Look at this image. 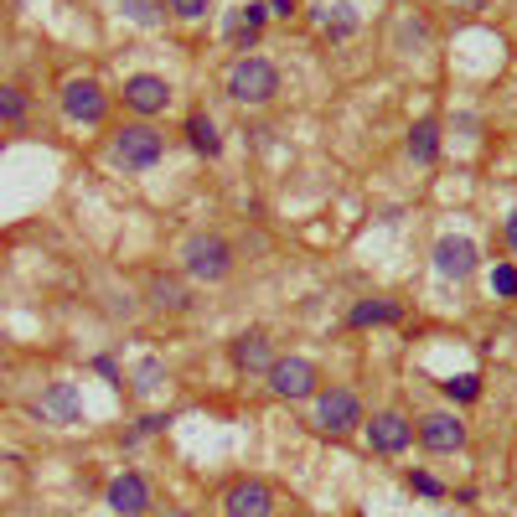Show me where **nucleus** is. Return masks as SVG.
Instances as JSON below:
<instances>
[{
	"mask_svg": "<svg viewBox=\"0 0 517 517\" xmlns=\"http://www.w3.org/2000/svg\"><path fill=\"white\" fill-rule=\"evenodd\" d=\"M295 11V0H269V16H290Z\"/></svg>",
	"mask_w": 517,
	"mask_h": 517,
	"instance_id": "c756f323",
	"label": "nucleus"
},
{
	"mask_svg": "<svg viewBox=\"0 0 517 517\" xmlns=\"http://www.w3.org/2000/svg\"><path fill=\"white\" fill-rule=\"evenodd\" d=\"M445 393H450V399H461V404H471L476 393H481V378H476V373H461V378L445 383Z\"/></svg>",
	"mask_w": 517,
	"mask_h": 517,
	"instance_id": "b1692460",
	"label": "nucleus"
},
{
	"mask_svg": "<svg viewBox=\"0 0 517 517\" xmlns=\"http://www.w3.org/2000/svg\"><path fill=\"white\" fill-rule=\"evenodd\" d=\"M233 362L243 373H269V368H275V352H269L264 331H243V337L233 342Z\"/></svg>",
	"mask_w": 517,
	"mask_h": 517,
	"instance_id": "2eb2a0df",
	"label": "nucleus"
},
{
	"mask_svg": "<svg viewBox=\"0 0 517 517\" xmlns=\"http://www.w3.org/2000/svg\"><path fill=\"white\" fill-rule=\"evenodd\" d=\"M269 21V6H259V0H249V6H238L233 11V21H228V37L238 42V47H249L254 37H259V26Z\"/></svg>",
	"mask_w": 517,
	"mask_h": 517,
	"instance_id": "dca6fc26",
	"label": "nucleus"
},
{
	"mask_svg": "<svg viewBox=\"0 0 517 517\" xmlns=\"http://www.w3.org/2000/svg\"><path fill=\"white\" fill-rule=\"evenodd\" d=\"M404 311L393 306V300H357L352 306V326H393Z\"/></svg>",
	"mask_w": 517,
	"mask_h": 517,
	"instance_id": "6ab92c4d",
	"label": "nucleus"
},
{
	"mask_svg": "<svg viewBox=\"0 0 517 517\" xmlns=\"http://www.w3.org/2000/svg\"><path fill=\"white\" fill-rule=\"evenodd\" d=\"M409 156L419 166H430L440 156V125H435V119H419V125L409 130Z\"/></svg>",
	"mask_w": 517,
	"mask_h": 517,
	"instance_id": "a211bd4d",
	"label": "nucleus"
},
{
	"mask_svg": "<svg viewBox=\"0 0 517 517\" xmlns=\"http://www.w3.org/2000/svg\"><path fill=\"white\" fill-rule=\"evenodd\" d=\"M166 424H171L166 414H150V419H140V435H156V430H166Z\"/></svg>",
	"mask_w": 517,
	"mask_h": 517,
	"instance_id": "cd10ccee",
	"label": "nucleus"
},
{
	"mask_svg": "<svg viewBox=\"0 0 517 517\" xmlns=\"http://www.w3.org/2000/svg\"><path fill=\"white\" fill-rule=\"evenodd\" d=\"M502 233H507V249H517V212L507 218V228H502Z\"/></svg>",
	"mask_w": 517,
	"mask_h": 517,
	"instance_id": "7c9ffc66",
	"label": "nucleus"
},
{
	"mask_svg": "<svg viewBox=\"0 0 517 517\" xmlns=\"http://www.w3.org/2000/svg\"><path fill=\"white\" fill-rule=\"evenodd\" d=\"M316 26H321V37H331V42H352L357 26H362V16H357L352 0H331V6L316 11Z\"/></svg>",
	"mask_w": 517,
	"mask_h": 517,
	"instance_id": "ddd939ff",
	"label": "nucleus"
},
{
	"mask_svg": "<svg viewBox=\"0 0 517 517\" xmlns=\"http://www.w3.org/2000/svg\"><path fill=\"white\" fill-rule=\"evenodd\" d=\"M476 264H481V249H476L466 233H445V238L435 243V275L466 280V275H476Z\"/></svg>",
	"mask_w": 517,
	"mask_h": 517,
	"instance_id": "0eeeda50",
	"label": "nucleus"
},
{
	"mask_svg": "<svg viewBox=\"0 0 517 517\" xmlns=\"http://www.w3.org/2000/svg\"><path fill=\"white\" fill-rule=\"evenodd\" d=\"M362 424V404H357V393L352 388H326L316 393V430L326 435H347Z\"/></svg>",
	"mask_w": 517,
	"mask_h": 517,
	"instance_id": "20e7f679",
	"label": "nucleus"
},
{
	"mask_svg": "<svg viewBox=\"0 0 517 517\" xmlns=\"http://www.w3.org/2000/svg\"><path fill=\"white\" fill-rule=\"evenodd\" d=\"M207 6H212V0H166V11H171V16H181V21L207 16Z\"/></svg>",
	"mask_w": 517,
	"mask_h": 517,
	"instance_id": "393cba45",
	"label": "nucleus"
},
{
	"mask_svg": "<svg viewBox=\"0 0 517 517\" xmlns=\"http://www.w3.org/2000/svg\"><path fill=\"white\" fill-rule=\"evenodd\" d=\"M94 373H99V378H109V383H119V368H114V357H99V362H94Z\"/></svg>",
	"mask_w": 517,
	"mask_h": 517,
	"instance_id": "c85d7f7f",
	"label": "nucleus"
},
{
	"mask_svg": "<svg viewBox=\"0 0 517 517\" xmlns=\"http://www.w3.org/2000/svg\"><path fill=\"white\" fill-rule=\"evenodd\" d=\"M161 378H166V368H161L156 357H145L140 368H135V388H140V393H150V388H161Z\"/></svg>",
	"mask_w": 517,
	"mask_h": 517,
	"instance_id": "5701e85b",
	"label": "nucleus"
},
{
	"mask_svg": "<svg viewBox=\"0 0 517 517\" xmlns=\"http://www.w3.org/2000/svg\"><path fill=\"white\" fill-rule=\"evenodd\" d=\"M368 445H373L378 455H399V450L414 445V424H409L399 409H383V414L368 419Z\"/></svg>",
	"mask_w": 517,
	"mask_h": 517,
	"instance_id": "6e6552de",
	"label": "nucleus"
},
{
	"mask_svg": "<svg viewBox=\"0 0 517 517\" xmlns=\"http://www.w3.org/2000/svg\"><path fill=\"white\" fill-rule=\"evenodd\" d=\"M181 264H187V275L202 280V285H223L233 275V243L223 233H192L181 243Z\"/></svg>",
	"mask_w": 517,
	"mask_h": 517,
	"instance_id": "f257e3e1",
	"label": "nucleus"
},
{
	"mask_svg": "<svg viewBox=\"0 0 517 517\" xmlns=\"http://www.w3.org/2000/svg\"><path fill=\"white\" fill-rule=\"evenodd\" d=\"M419 445L424 450H435V455H455L466 445V424L455 419V414H430V419H419Z\"/></svg>",
	"mask_w": 517,
	"mask_h": 517,
	"instance_id": "1a4fd4ad",
	"label": "nucleus"
},
{
	"mask_svg": "<svg viewBox=\"0 0 517 517\" xmlns=\"http://www.w3.org/2000/svg\"><path fill=\"white\" fill-rule=\"evenodd\" d=\"M104 109H109V99H104V88L94 78L63 83V114L73 119V125H104Z\"/></svg>",
	"mask_w": 517,
	"mask_h": 517,
	"instance_id": "423d86ee",
	"label": "nucleus"
},
{
	"mask_svg": "<svg viewBox=\"0 0 517 517\" xmlns=\"http://www.w3.org/2000/svg\"><path fill=\"white\" fill-rule=\"evenodd\" d=\"M37 409H42V419H57V424H78V414H83L78 388H73V383H47Z\"/></svg>",
	"mask_w": 517,
	"mask_h": 517,
	"instance_id": "4468645a",
	"label": "nucleus"
},
{
	"mask_svg": "<svg viewBox=\"0 0 517 517\" xmlns=\"http://www.w3.org/2000/svg\"><path fill=\"white\" fill-rule=\"evenodd\" d=\"M119 11H125L135 26H156L161 11H166V0H119Z\"/></svg>",
	"mask_w": 517,
	"mask_h": 517,
	"instance_id": "4be33fe9",
	"label": "nucleus"
},
{
	"mask_svg": "<svg viewBox=\"0 0 517 517\" xmlns=\"http://www.w3.org/2000/svg\"><path fill=\"white\" fill-rule=\"evenodd\" d=\"M109 156H114V166H125V171H150V166H161L166 140H161V130H150V125H125L114 135Z\"/></svg>",
	"mask_w": 517,
	"mask_h": 517,
	"instance_id": "7ed1b4c3",
	"label": "nucleus"
},
{
	"mask_svg": "<svg viewBox=\"0 0 517 517\" xmlns=\"http://www.w3.org/2000/svg\"><path fill=\"white\" fill-rule=\"evenodd\" d=\"M280 94V68L264 57H238L228 73V99L233 104H269Z\"/></svg>",
	"mask_w": 517,
	"mask_h": 517,
	"instance_id": "f03ea898",
	"label": "nucleus"
},
{
	"mask_svg": "<svg viewBox=\"0 0 517 517\" xmlns=\"http://www.w3.org/2000/svg\"><path fill=\"white\" fill-rule=\"evenodd\" d=\"M109 507H114L119 517H140V512L150 507V486H145V476H135V471L114 476V481H109Z\"/></svg>",
	"mask_w": 517,
	"mask_h": 517,
	"instance_id": "f8f14e48",
	"label": "nucleus"
},
{
	"mask_svg": "<svg viewBox=\"0 0 517 517\" xmlns=\"http://www.w3.org/2000/svg\"><path fill=\"white\" fill-rule=\"evenodd\" d=\"M26 119V94L16 83H0V125H21Z\"/></svg>",
	"mask_w": 517,
	"mask_h": 517,
	"instance_id": "412c9836",
	"label": "nucleus"
},
{
	"mask_svg": "<svg viewBox=\"0 0 517 517\" xmlns=\"http://www.w3.org/2000/svg\"><path fill=\"white\" fill-rule=\"evenodd\" d=\"M125 104L135 114H161L171 104V83L156 73H135V78H125Z\"/></svg>",
	"mask_w": 517,
	"mask_h": 517,
	"instance_id": "9b49d317",
	"label": "nucleus"
},
{
	"mask_svg": "<svg viewBox=\"0 0 517 517\" xmlns=\"http://www.w3.org/2000/svg\"><path fill=\"white\" fill-rule=\"evenodd\" d=\"M223 512L228 517H269L275 512V497H269L264 481H233L223 497Z\"/></svg>",
	"mask_w": 517,
	"mask_h": 517,
	"instance_id": "9d476101",
	"label": "nucleus"
},
{
	"mask_svg": "<svg viewBox=\"0 0 517 517\" xmlns=\"http://www.w3.org/2000/svg\"><path fill=\"white\" fill-rule=\"evenodd\" d=\"M187 140H192L197 156H223V135H218V125H212V114H192L187 119Z\"/></svg>",
	"mask_w": 517,
	"mask_h": 517,
	"instance_id": "f3484780",
	"label": "nucleus"
},
{
	"mask_svg": "<svg viewBox=\"0 0 517 517\" xmlns=\"http://www.w3.org/2000/svg\"><path fill=\"white\" fill-rule=\"evenodd\" d=\"M409 492H419V497H440L445 486H440L430 471H409Z\"/></svg>",
	"mask_w": 517,
	"mask_h": 517,
	"instance_id": "bb28decb",
	"label": "nucleus"
},
{
	"mask_svg": "<svg viewBox=\"0 0 517 517\" xmlns=\"http://www.w3.org/2000/svg\"><path fill=\"white\" fill-rule=\"evenodd\" d=\"M492 295H517V269H512V264H497V269H492Z\"/></svg>",
	"mask_w": 517,
	"mask_h": 517,
	"instance_id": "a878e982",
	"label": "nucleus"
},
{
	"mask_svg": "<svg viewBox=\"0 0 517 517\" xmlns=\"http://www.w3.org/2000/svg\"><path fill=\"white\" fill-rule=\"evenodd\" d=\"M316 383H321V373L306 357H275V368H269V388H275L280 399H311Z\"/></svg>",
	"mask_w": 517,
	"mask_h": 517,
	"instance_id": "39448f33",
	"label": "nucleus"
},
{
	"mask_svg": "<svg viewBox=\"0 0 517 517\" xmlns=\"http://www.w3.org/2000/svg\"><path fill=\"white\" fill-rule=\"evenodd\" d=\"M150 300H156L161 311H187V290H181V280H166V275L150 280Z\"/></svg>",
	"mask_w": 517,
	"mask_h": 517,
	"instance_id": "aec40b11",
	"label": "nucleus"
}]
</instances>
